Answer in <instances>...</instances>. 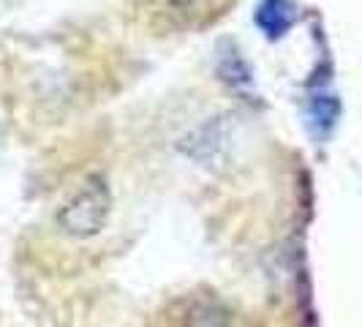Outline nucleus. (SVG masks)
<instances>
[{
    "mask_svg": "<svg viewBox=\"0 0 362 327\" xmlns=\"http://www.w3.org/2000/svg\"><path fill=\"white\" fill-rule=\"evenodd\" d=\"M294 22V6L291 0H262L256 6V25L270 38L284 36Z\"/></svg>",
    "mask_w": 362,
    "mask_h": 327,
    "instance_id": "obj_2",
    "label": "nucleus"
},
{
    "mask_svg": "<svg viewBox=\"0 0 362 327\" xmlns=\"http://www.w3.org/2000/svg\"><path fill=\"white\" fill-rule=\"evenodd\" d=\"M163 8H169V11H175V14H188L191 8H197L199 6V0H158Z\"/></svg>",
    "mask_w": 362,
    "mask_h": 327,
    "instance_id": "obj_4",
    "label": "nucleus"
},
{
    "mask_svg": "<svg viewBox=\"0 0 362 327\" xmlns=\"http://www.w3.org/2000/svg\"><path fill=\"white\" fill-rule=\"evenodd\" d=\"M109 202H112V197H109L107 180L101 175H93L69 200V205L60 210L57 224L63 226L66 235L79 237V240L98 235L107 224Z\"/></svg>",
    "mask_w": 362,
    "mask_h": 327,
    "instance_id": "obj_1",
    "label": "nucleus"
},
{
    "mask_svg": "<svg viewBox=\"0 0 362 327\" xmlns=\"http://www.w3.org/2000/svg\"><path fill=\"white\" fill-rule=\"evenodd\" d=\"M185 327H240V319H237L235 311H229L223 303L204 300V303H197L191 309Z\"/></svg>",
    "mask_w": 362,
    "mask_h": 327,
    "instance_id": "obj_3",
    "label": "nucleus"
}]
</instances>
